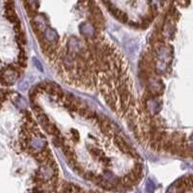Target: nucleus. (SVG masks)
Returning a JSON list of instances; mask_svg holds the SVG:
<instances>
[{"label": "nucleus", "mask_w": 193, "mask_h": 193, "mask_svg": "<svg viewBox=\"0 0 193 193\" xmlns=\"http://www.w3.org/2000/svg\"><path fill=\"white\" fill-rule=\"evenodd\" d=\"M167 193H192V180L191 176L183 178L172 186Z\"/></svg>", "instance_id": "nucleus-1"}, {"label": "nucleus", "mask_w": 193, "mask_h": 193, "mask_svg": "<svg viewBox=\"0 0 193 193\" xmlns=\"http://www.w3.org/2000/svg\"><path fill=\"white\" fill-rule=\"evenodd\" d=\"M55 193H101L100 191L85 190L75 184H65L60 188H57Z\"/></svg>", "instance_id": "nucleus-2"}, {"label": "nucleus", "mask_w": 193, "mask_h": 193, "mask_svg": "<svg viewBox=\"0 0 193 193\" xmlns=\"http://www.w3.org/2000/svg\"><path fill=\"white\" fill-rule=\"evenodd\" d=\"M80 32L81 34L87 37V38H95L96 33H95V27L90 22H86V23H82L80 25Z\"/></svg>", "instance_id": "nucleus-3"}, {"label": "nucleus", "mask_w": 193, "mask_h": 193, "mask_svg": "<svg viewBox=\"0 0 193 193\" xmlns=\"http://www.w3.org/2000/svg\"><path fill=\"white\" fill-rule=\"evenodd\" d=\"M76 112L79 116L87 119V120H94V119L98 118V115L96 114V112L89 109L88 107H86V106H79Z\"/></svg>", "instance_id": "nucleus-4"}, {"label": "nucleus", "mask_w": 193, "mask_h": 193, "mask_svg": "<svg viewBox=\"0 0 193 193\" xmlns=\"http://www.w3.org/2000/svg\"><path fill=\"white\" fill-rule=\"evenodd\" d=\"M44 39H46L47 42L51 43L52 44H54V46H56L57 43H58L59 37L57 35L56 31L51 29V28H47L46 31L44 32Z\"/></svg>", "instance_id": "nucleus-5"}, {"label": "nucleus", "mask_w": 193, "mask_h": 193, "mask_svg": "<svg viewBox=\"0 0 193 193\" xmlns=\"http://www.w3.org/2000/svg\"><path fill=\"white\" fill-rule=\"evenodd\" d=\"M28 145L30 146L32 150L39 152L41 150H43L44 148L47 147V142L44 141L43 139H39V138H31Z\"/></svg>", "instance_id": "nucleus-6"}, {"label": "nucleus", "mask_w": 193, "mask_h": 193, "mask_svg": "<svg viewBox=\"0 0 193 193\" xmlns=\"http://www.w3.org/2000/svg\"><path fill=\"white\" fill-rule=\"evenodd\" d=\"M43 128L48 134L53 135V136H58V135H60V130L54 124H52L50 121H49L47 125L43 126Z\"/></svg>", "instance_id": "nucleus-7"}, {"label": "nucleus", "mask_w": 193, "mask_h": 193, "mask_svg": "<svg viewBox=\"0 0 193 193\" xmlns=\"http://www.w3.org/2000/svg\"><path fill=\"white\" fill-rule=\"evenodd\" d=\"M28 87H29V83H28L26 80L21 81L18 85V88H19V90H21V91H25V90L28 89Z\"/></svg>", "instance_id": "nucleus-8"}, {"label": "nucleus", "mask_w": 193, "mask_h": 193, "mask_svg": "<svg viewBox=\"0 0 193 193\" xmlns=\"http://www.w3.org/2000/svg\"><path fill=\"white\" fill-rule=\"evenodd\" d=\"M71 133H72V139L75 142L78 141L79 140V134L77 132V130L75 129H71Z\"/></svg>", "instance_id": "nucleus-9"}, {"label": "nucleus", "mask_w": 193, "mask_h": 193, "mask_svg": "<svg viewBox=\"0 0 193 193\" xmlns=\"http://www.w3.org/2000/svg\"><path fill=\"white\" fill-rule=\"evenodd\" d=\"M33 63H34V65L36 66V68L38 69V70H40L41 72H43V71H44L43 66H42V64H41L40 61H38L36 58H34V59H33Z\"/></svg>", "instance_id": "nucleus-10"}, {"label": "nucleus", "mask_w": 193, "mask_h": 193, "mask_svg": "<svg viewBox=\"0 0 193 193\" xmlns=\"http://www.w3.org/2000/svg\"><path fill=\"white\" fill-rule=\"evenodd\" d=\"M129 26H131V27L135 28V29H137V28H139V27H140V24H139L138 22H134V21H129Z\"/></svg>", "instance_id": "nucleus-11"}]
</instances>
